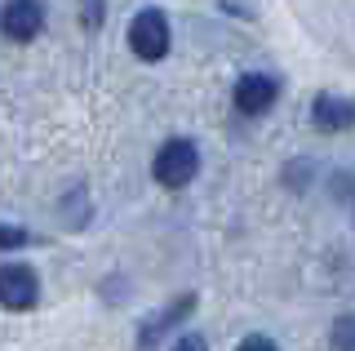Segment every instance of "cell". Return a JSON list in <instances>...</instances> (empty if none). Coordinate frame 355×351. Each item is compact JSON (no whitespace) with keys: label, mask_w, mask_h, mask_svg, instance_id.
Segmentation results:
<instances>
[{"label":"cell","mask_w":355,"mask_h":351,"mask_svg":"<svg viewBox=\"0 0 355 351\" xmlns=\"http://www.w3.org/2000/svg\"><path fill=\"white\" fill-rule=\"evenodd\" d=\"M151 173H155V182L160 187H187V182L200 173V151H196V142H187V138H169L160 151H155V160H151Z\"/></svg>","instance_id":"cell-1"},{"label":"cell","mask_w":355,"mask_h":351,"mask_svg":"<svg viewBox=\"0 0 355 351\" xmlns=\"http://www.w3.org/2000/svg\"><path fill=\"white\" fill-rule=\"evenodd\" d=\"M129 49L138 53L142 62H160L164 53H169V23H164L160 9H142V14H133V23H129Z\"/></svg>","instance_id":"cell-2"},{"label":"cell","mask_w":355,"mask_h":351,"mask_svg":"<svg viewBox=\"0 0 355 351\" xmlns=\"http://www.w3.org/2000/svg\"><path fill=\"white\" fill-rule=\"evenodd\" d=\"M40 298V276L27 267V262H5L0 267V302L5 311H27Z\"/></svg>","instance_id":"cell-3"},{"label":"cell","mask_w":355,"mask_h":351,"mask_svg":"<svg viewBox=\"0 0 355 351\" xmlns=\"http://www.w3.org/2000/svg\"><path fill=\"white\" fill-rule=\"evenodd\" d=\"M275 94H280V85H275L271 76L249 71V76H240V80H236V112H244V116H262L266 107L275 103Z\"/></svg>","instance_id":"cell-4"},{"label":"cell","mask_w":355,"mask_h":351,"mask_svg":"<svg viewBox=\"0 0 355 351\" xmlns=\"http://www.w3.org/2000/svg\"><path fill=\"white\" fill-rule=\"evenodd\" d=\"M311 120H315L320 134H342V129L355 125V103L338 98V94H320L315 107H311Z\"/></svg>","instance_id":"cell-5"},{"label":"cell","mask_w":355,"mask_h":351,"mask_svg":"<svg viewBox=\"0 0 355 351\" xmlns=\"http://www.w3.org/2000/svg\"><path fill=\"white\" fill-rule=\"evenodd\" d=\"M44 27V5L40 0H9L5 5V36L9 40H31Z\"/></svg>","instance_id":"cell-6"},{"label":"cell","mask_w":355,"mask_h":351,"mask_svg":"<svg viewBox=\"0 0 355 351\" xmlns=\"http://www.w3.org/2000/svg\"><path fill=\"white\" fill-rule=\"evenodd\" d=\"M191 307H196V298H191V293H187V298H178V302L169 307V311H160V316H151V325H147V329H142V338H138V343H142V347H151V343H155V338H160V334H164V329H169V320H178V316H182V311H191Z\"/></svg>","instance_id":"cell-7"},{"label":"cell","mask_w":355,"mask_h":351,"mask_svg":"<svg viewBox=\"0 0 355 351\" xmlns=\"http://www.w3.org/2000/svg\"><path fill=\"white\" fill-rule=\"evenodd\" d=\"M333 351H355V316H342L333 325Z\"/></svg>","instance_id":"cell-8"},{"label":"cell","mask_w":355,"mask_h":351,"mask_svg":"<svg viewBox=\"0 0 355 351\" xmlns=\"http://www.w3.org/2000/svg\"><path fill=\"white\" fill-rule=\"evenodd\" d=\"M103 14H107V0H85V9H80L85 27H98V23H103Z\"/></svg>","instance_id":"cell-9"},{"label":"cell","mask_w":355,"mask_h":351,"mask_svg":"<svg viewBox=\"0 0 355 351\" xmlns=\"http://www.w3.org/2000/svg\"><path fill=\"white\" fill-rule=\"evenodd\" d=\"M173 351H209V338L205 334H187V338H178Z\"/></svg>","instance_id":"cell-10"},{"label":"cell","mask_w":355,"mask_h":351,"mask_svg":"<svg viewBox=\"0 0 355 351\" xmlns=\"http://www.w3.org/2000/svg\"><path fill=\"white\" fill-rule=\"evenodd\" d=\"M236 351H280V347H275V343H271V338H262V334H253V338H244V343H240Z\"/></svg>","instance_id":"cell-11"},{"label":"cell","mask_w":355,"mask_h":351,"mask_svg":"<svg viewBox=\"0 0 355 351\" xmlns=\"http://www.w3.org/2000/svg\"><path fill=\"white\" fill-rule=\"evenodd\" d=\"M22 240H27V232H18V227H5V249H18Z\"/></svg>","instance_id":"cell-12"}]
</instances>
